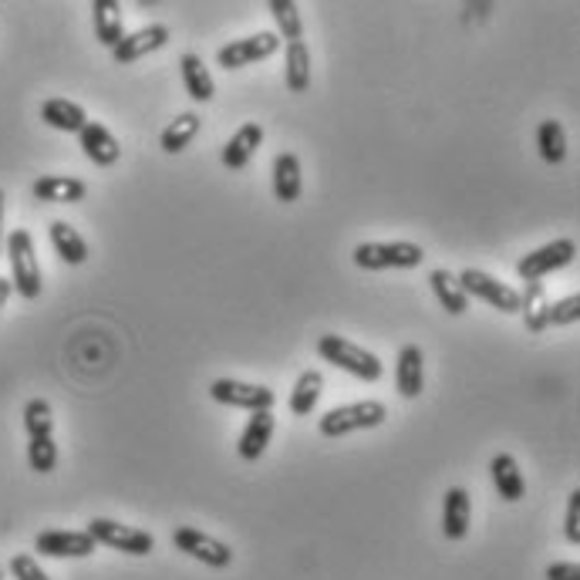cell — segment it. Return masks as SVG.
<instances>
[{"label":"cell","instance_id":"6da1fadb","mask_svg":"<svg viewBox=\"0 0 580 580\" xmlns=\"http://www.w3.org/2000/svg\"><path fill=\"white\" fill-rule=\"evenodd\" d=\"M318 354L328 365H334V368H341L354 378H362V382H378L385 375V365H382L378 354H372L368 348L354 344L341 334H321L318 338Z\"/></svg>","mask_w":580,"mask_h":580},{"label":"cell","instance_id":"7a4b0ae2","mask_svg":"<svg viewBox=\"0 0 580 580\" xmlns=\"http://www.w3.org/2000/svg\"><path fill=\"white\" fill-rule=\"evenodd\" d=\"M388 422V409L375 398H362V401H351V406H338L328 416H321L318 432L325 439H341L351 432H365V429H378Z\"/></svg>","mask_w":580,"mask_h":580},{"label":"cell","instance_id":"3957f363","mask_svg":"<svg viewBox=\"0 0 580 580\" xmlns=\"http://www.w3.org/2000/svg\"><path fill=\"white\" fill-rule=\"evenodd\" d=\"M8 247V260H11V287L24 297V300H37L41 297V266H37V250L27 230H11V237H4Z\"/></svg>","mask_w":580,"mask_h":580},{"label":"cell","instance_id":"277c9868","mask_svg":"<svg viewBox=\"0 0 580 580\" xmlns=\"http://www.w3.org/2000/svg\"><path fill=\"white\" fill-rule=\"evenodd\" d=\"M354 266L362 271H409L425 260V250L409 240H395V243H359L351 253Z\"/></svg>","mask_w":580,"mask_h":580},{"label":"cell","instance_id":"5b68a950","mask_svg":"<svg viewBox=\"0 0 580 580\" xmlns=\"http://www.w3.org/2000/svg\"><path fill=\"white\" fill-rule=\"evenodd\" d=\"M84 533H88V537H92L95 544L112 547V550H122V554H128V557H149V554L156 550V537H152V533H146V530H139V526H128V523L105 520V516H99V520L88 523Z\"/></svg>","mask_w":580,"mask_h":580},{"label":"cell","instance_id":"8992f818","mask_svg":"<svg viewBox=\"0 0 580 580\" xmlns=\"http://www.w3.org/2000/svg\"><path fill=\"white\" fill-rule=\"evenodd\" d=\"M573 260H577V243L560 237V240H550V243H544L537 250L523 253V260L516 263V277L526 281V284H537L547 274L564 271V266H570Z\"/></svg>","mask_w":580,"mask_h":580},{"label":"cell","instance_id":"52a82bcc","mask_svg":"<svg viewBox=\"0 0 580 580\" xmlns=\"http://www.w3.org/2000/svg\"><path fill=\"white\" fill-rule=\"evenodd\" d=\"M209 398L227 409H243V412H274L277 395L266 385H250L237 378H216L209 385Z\"/></svg>","mask_w":580,"mask_h":580},{"label":"cell","instance_id":"ba28073f","mask_svg":"<svg viewBox=\"0 0 580 580\" xmlns=\"http://www.w3.org/2000/svg\"><path fill=\"white\" fill-rule=\"evenodd\" d=\"M281 52V37L274 31H260L253 37H240L234 44H223L216 52V65L223 71H240L247 65H257V61H266L271 55Z\"/></svg>","mask_w":580,"mask_h":580},{"label":"cell","instance_id":"9c48e42d","mask_svg":"<svg viewBox=\"0 0 580 580\" xmlns=\"http://www.w3.org/2000/svg\"><path fill=\"white\" fill-rule=\"evenodd\" d=\"M172 544H175V550H183L186 557H193V560H200L213 570H223V567L234 564V550L223 541L209 537V533L196 530V526H175Z\"/></svg>","mask_w":580,"mask_h":580},{"label":"cell","instance_id":"30bf717a","mask_svg":"<svg viewBox=\"0 0 580 580\" xmlns=\"http://www.w3.org/2000/svg\"><path fill=\"white\" fill-rule=\"evenodd\" d=\"M456 281H459V287H463L466 297H479L489 307L503 310V315H520V291L507 287L503 281L489 277L482 271H473V266H466L463 274H456Z\"/></svg>","mask_w":580,"mask_h":580},{"label":"cell","instance_id":"8fae6325","mask_svg":"<svg viewBox=\"0 0 580 580\" xmlns=\"http://www.w3.org/2000/svg\"><path fill=\"white\" fill-rule=\"evenodd\" d=\"M95 541L84 530H44L34 537V550L55 560H81L95 554Z\"/></svg>","mask_w":580,"mask_h":580},{"label":"cell","instance_id":"7c38bea8","mask_svg":"<svg viewBox=\"0 0 580 580\" xmlns=\"http://www.w3.org/2000/svg\"><path fill=\"white\" fill-rule=\"evenodd\" d=\"M169 41H172V31L166 24H149L143 31L125 34L112 48V58H115V65H136L139 58H149V55L162 52Z\"/></svg>","mask_w":580,"mask_h":580},{"label":"cell","instance_id":"4fadbf2b","mask_svg":"<svg viewBox=\"0 0 580 580\" xmlns=\"http://www.w3.org/2000/svg\"><path fill=\"white\" fill-rule=\"evenodd\" d=\"M78 146H81L84 159H88V162H95L99 169L115 166V162H118V156H122L118 139L112 136V132H109L102 122H88V125L78 132Z\"/></svg>","mask_w":580,"mask_h":580},{"label":"cell","instance_id":"5bb4252c","mask_svg":"<svg viewBox=\"0 0 580 580\" xmlns=\"http://www.w3.org/2000/svg\"><path fill=\"white\" fill-rule=\"evenodd\" d=\"M395 388L401 398H419L425 388V354L419 344H401L395 362Z\"/></svg>","mask_w":580,"mask_h":580},{"label":"cell","instance_id":"9a60e30c","mask_svg":"<svg viewBox=\"0 0 580 580\" xmlns=\"http://www.w3.org/2000/svg\"><path fill=\"white\" fill-rule=\"evenodd\" d=\"M469 520H473V507H469V493L463 486H453L442 500V537L445 541H466L469 533Z\"/></svg>","mask_w":580,"mask_h":580},{"label":"cell","instance_id":"2e32d148","mask_svg":"<svg viewBox=\"0 0 580 580\" xmlns=\"http://www.w3.org/2000/svg\"><path fill=\"white\" fill-rule=\"evenodd\" d=\"M274 412H250L243 432H240V442H237V456L243 463H257L266 445H271V435H274Z\"/></svg>","mask_w":580,"mask_h":580},{"label":"cell","instance_id":"e0dca14e","mask_svg":"<svg viewBox=\"0 0 580 580\" xmlns=\"http://www.w3.org/2000/svg\"><path fill=\"white\" fill-rule=\"evenodd\" d=\"M260 146H263V125H257V122H243V125L234 132V136H230V143L223 146V166H227L230 172L247 169Z\"/></svg>","mask_w":580,"mask_h":580},{"label":"cell","instance_id":"ac0fdd59","mask_svg":"<svg viewBox=\"0 0 580 580\" xmlns=\"http://www.w3.org/2000/svg\"><path fill=\"white\" fill-rule=\"evenodd\" d=\"M31 193L41 203H81L88 196V186L78 175H41V180H34Z\"/></svg>","mask_w":580,"mask_h":580},{"label":"cell","instance_id":"d6986e66","mask_svg":"<svg viewBox=\"0 0 580 580\" xmlns=\"http://www.w3.org/2000/svg\"><path fill=\"white\" fill-rule=\"evenodd\" d=\"M489 476H493V486L500 500L507 503H520L526 497V482H523V469L516 466V459L510 453H500L489 459Z\"/></svg>","mask_w":580,"mask_h":580},{"label":"cell","instance_id":"ffe728a7","mask_svg":"<svg viewBox=\"0 0 580 580\" xmlns=\"http://www.w3.org/2000/svg\"><path fill=\"white\" fill-rule=\"evenodd\" d=\"M48 237H52L55 253H58L68 266H81L88 257H92V250H88L84 237L71 227V223H65V219H52V223H48Z\"/></svg>","mask_w":580,"mask_h":580},{"label":"cell","instance_id":"44dd1931","mask_svg":"<svg viewBox=\"0 0 580 580\" xmlns=\"http://www.w3.org/2000/svg\"><path fill=\"white\" fill-rule=\"evenodd\" d=\"M200 128H203V118L196 112H183V115H175L166 128H162V136H159V146L162 152L169 156H180L193 146V139L200 136Z\"/></svg>","mask_w":580,"mask_h":580},{"label":"cell","instance_id":"7402d4cb","mask_svg":"<svg viewBox=\"0 0 580 580\" xmlns=\"http://www.w3.org/2000/svg\"><path fill=\"white\" fill-rule=\"evenodd\" d=\"M92 21H95L99 44H105L109 52L125 37V18L118 0H92Z\"/></svg>","mask_w":580,"mask_h":580},{"label":"cell","instance_id":"603a6c76","mask_svg":"<svg viewBox=\"0 0 580 580\" xmlns=\"http://www.w3.org/2000/svg\"><path fill=\"white\" fill-rule=\"evenodd\" d=\"M180 75H183V84H186V95H190L196 105L213 102V95H216V84H213V75H209V68L203 65V58H200V55L186 52V55L180 58Z\"/></svg>","mask_w":580,"mask_h":580},{"label":"cell","instance_id":"cb8c5ba5","mask_svg":"<svg viewBox=\"0 0 580 580\" xmlns=\"http://www.w3.org/2000/svg\"><path fill=\"white\" fill-rule=\"evenodd\" d=\"M304 193V175H300V159L294 152H281L274 159V196L281 203H297Z\"/></svg>","mask_w":580,"mask_h":580},{"label":"cell","instance_id":"d4e9b609","mask_svg":"<svg viewBox=\"0 0 580 580\" xmlns=\"http://www.w3.org/2000/svg\"><path fill=\"white\" fill-rule=\"evenodd\" d=\"M547 310H550V294L544 287V281L537 284H526V291L520 294V315H523V325L530 334H541L547 331Z\"/></svg>","mask_w":580,"mask_h":580},{"label":"cell","instance_id":"484cf974","mask_svg":"<svg viewBox=\"0 0 580 580\" xmlns=\"http://www.w3.org/2000/svg\"><path fill=\"white\" fill-rule=\"evenodd\" d=\"M321 391H325V375L318 368H307L297 375L294 388H291V416H310L318 409V401H321Z\"/></svg>","mask_w":580,"mask_h":580},{"label":"cell","instance_id":"4316f807","mask_svg":"<svg viewBox=\"0 0 580 580\" xmlns=\"http://www.w3.org/2000/svg\"><path fill=\"white\" fill-rule=\"evenodd\" d=\"M429 284H432V294L439 297V304H442L445 315L459 318V315H466V310H469V297L463 294L456 274H450V271H442V266H435V271L429 274Z\"/></svg>","mask_w":580,"mask_h":580},{"label":"cell","instance_id":"83f0119b","mask_svg":"<svg viewBox=\"0 0 580 580\" xmlns=\"http://www.w3.org/2000/svg\"><path fill=\"white\" fill-rule=\"evenodd\" d=\"M41 118H44V125H52L58 132H75V136L88 125L84 109L71 99H48L41 105Z\"/></svg>","mask_w":580,"mask_h":580},{"label":"cell","instance_id":"f1b7e54d","mask_svg":"<svg viewBox=\"0 0 580 580\" xmlns=\"http://www.w3.org/2000/svg\"><path fill=\"white\" fill-rule=\"evenodd\" d=\"M284 81H287V92L300 95L310 88V52H307V44L304 41H294L287 44V52H284Z\"/></svg>","mask_w":580,"mask_h":580},{"label":"cell","instance_id":"f546056e","mask_svg":"<svg viewBox=\"0 0 580 580\" xmlns=\"http://www.w3.org/2000/svg\"><path fill=\"white\" fill-rule=\"evenodd\" d=\"M537 152L547 166H560L567 159V132L557 118H544L537 125Z\"/></svg>","mask_w":580,"mask_h":580},{"label":"cell","instance_id":"4dcf8cb0","mask_svg":"<svg viewBox=\"0 0 580 580\" xmlns=\"http://www.w3.org/2000/svg\"><path fill=\"white\" fill-rule=\"evenodd\" d=\"M266 8H271V18L281 27L277 37H284L287 44H294V41L304 37V21H300V11H297L294 0H271Z\"/></svg>","mask_w":580,"mask_h":580},{"label":"cell","instance_id":"1f68e13d","mask_svg":"<svg viewBox=\"0 0 580 580\" xmlns=\"http://www.w3.org/2000/svg\"><path fill=\"white\" fill-rule=\"evenodd\" d=\"M24 429L31 439H44L55 432V412L44 398H31L24 406Z\"/></svg>","mask_w":580,"mask_h":580},{"label":"cell","instance_id":"d6a6232c","mask_svg":"<svg viewBox=\"0 0 580 580\" xmlns=\"http://www.w3.org/2000/svg\"><path fill=\"white\" fill-rule=\"evenodd\" d=\"M27 466H31L34 473H41V476L55 473V466H58V445H55L52 435L31 439V442H27Z\"/></svg>","mask_w":580,"mask_h":580},{"label":"cell","instance_id":"836d02e7","mask_svg":"<svg viewBox=\"0 0 580 580\" xmlns=\"http://www.w3.org/2000/svg\"><path fill=\"white\" fill-rule=\"evenodd\" d=\"M577 318H580V297L577 294H570L564 300H554L550 310H547V325H557V328L573 325Z\"/></svg>","mask_w":580,"mask_h":580},{"label":"cell","instance_id":"e575fe53","mask_svg":"<svg viewBox=\"0 0 580 580\" xmlns=\"http://www.w3.org/2000/svg\"><path fill=\"white\" fill-rule=\"evenodd\" d=\"M564 537H567V544L580 547V489H573V493H570V500H567Z\"/></svg>","mask_w":580,"mask_h":580},{"label":"cell","instance_id":"d590c367","mask_svg":"<svg viewBox=\"0 0 580 580\" xmlns=\"http://www.w3.org/2000/svg\"><path fill=\"white\" fill-rule=\"evenodd\" d=\"M11 573H14L18 580H52L48 573L41 570V564H37L31 554H18V557H11Z\"/></svg>","mask_w":580,"mask_h":580},{"label":"cell","instance_id":"8d00e7d4","mask_svg":"<svg viewBox=\"0 0 580 580\" xmlns=\"http://www.w3.org/2000/svg\"><path fill=\"white\" fill-rule=\"evenodd\" d=\"M544 577L547 580H580V567L577 564H550L547 570H544Z\"/></svg>","mask_w":580,"mask_h":580},{"label":"cell","instance_id":"74e56055","mask_svg":"<svg viewBox=\"0 0 580 580\" xmlns=\"http://www.w3.org/2000/svg\"><path fill=\"white\" fill-rule=\"evenodd\" d=\"M11 277H0V307H4L8 304V297H11Z\"/></svg>","mask_w":580,"mask_h":580},{"label":"cell","instance_id":"f35d334b","mask_svg":"<svg viewBox=\"0 0 580 580\" xmlns=\"http://www.w3.org/2000/svg\"><path fill=\"white\" fill-rule=\"evenodd\" d=\"M0 253H4V190H0Z\"/></svg>","mask_w":580,"mask_h":580},{"label":"cell","instance_id":"ab89813d","mask_svg":"<svg viewBox=\"0 0 580 580\" xmlns=\"http://www.w3.org/2000/svg\"><path fill=\"white\" fill-rule=\"evenodd\" d=\"M0 580H4V570H0Z\"/></svg>","mask_w":580,"mask_h":580}]
</instances>
